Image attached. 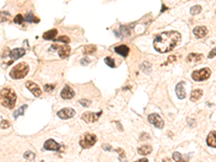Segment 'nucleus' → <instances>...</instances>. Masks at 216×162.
I'll use <instances>...</instances> for the list:
<instances>
[{
	"mask_svg": "<svg viewBox=\"0 0 216 162\" xmlns=\"http://www.w3.org/2000/svg\"><path fill=\"white\" fill-rule=\"evenodd\" d=\"M181 42V34L178 31H164L158 35L154 40V47L160 53H166L172 51Z\"/></svg>",
	"mask_w": 216,
	"mask_h": 162,
	"instance_id": "1",
	"label": "nucleus"
},
{
	"mask_svg": "<svg viewBox=\"0 0 216 162\" xmlns=\"http://www.w3.org/2000/svg\"><path fill=\"white\" fill-rule=\"evenodd\" d=\"M53 89H54L53 84H46V85H44V91H47V92H51Z\"/></svg>",
	"mask_w": 216,
	"mask_h": 162,
	"instance_id": "33",
	"label": "nucleus"
},
{
	"mask_svg": "<svg viewBox=\"0 0 216 162\" xmlns=\"http://www.w3.org/2000/svg\"><path fill=\"white\" fill-rule=\"evenodd\" d=\"M25 20H26V21H27V22H31L30 20H34V21H35V22H36V23L39 22V20H38L37 17H35V16L33 15V13H28V14H27V15L25 16Z\"/></svg>",
	"mask_w": 216,
	"mask_h": 162,
	"instance_id": "29",
	"label": "nucleus"
},
{
	"mask_svg": "<svg viewBox=\"0 0 216 162\" xmlns=\"http://www.w3.org/2000/svg\"><path fill=\"white\" fill-rule=\"evenodd\" d=\"M75 114H76V111L72 108H63L57 111V116H59L61 119H65V120L72 118V117L75 116Z\"/></svg>",
	"mask_w": 216,
	"mask_h": 162,
	"instance_id": "8",
	"label": "nucleus"
},
{
	"mask_svg": "<svg viewBox=\"0 0 216 162\" xmlns=\"http://www.w3.org/2000/svg\"><path fill=\"white\" fill-rule=\"evenodd\" d=\"M211 76V70L210 68H202L200 70H196L192 72L191 78L194 79V81H203L210 78Z\"/></svg>",
	"mask_w": 216,
	"mask_h": 162,
	"instance_id": "5",
	"label": "nucleus"
},
{
	"mask_svg": "<svg viewBox=\"0 0 216 162\" xmlns=\"http://www.w3.org/2000/svg\"><path fill=\"white\" fill-rule=\"evenodd\" d=\"M79 104H81L83 107H88L90 104H91V102L89 100H80L79 101Z\"/></svg>",
	"mask_w": 216,
	"mask_h": 162,
	"instance_id": "31",
	"label": "nucleus"
},
{
	"mask_svg": "<svg viewBox=\"0 0 216 162\" xmlns=\"http://www.w3.org/2000/svg\"><path fill=\"white\" fill-rule=\"evenodd\" d=\"M53 40L54 41H61V42H64V43H69L70 39H69V38L67 37V36H61V37L54 38Z\"/></svg>",
	"mask_w": 216,
	"mask_h": 162,
	"instance_id": "24",
	"label": "nucleus"
},
{
	"mask_svg": "<svg viewBox=\"0 0 216 162\" xmlns=\"http://www.w3.org/2000/svg\"><path fill=\"white\" fill-rule=\"evenodd\" d=\"M207 144L210 147L216 148V131L211 132L207 137Z\"/></svg>",
	"mask_w": 216,
	"mask_h": 162,
	"instance_id": "17",
	"label": "nucleus"
},
{
	"mask_svg": "<svg viewBox=\"0 0 216 162\" xmlns=\"http://www.w3.org/2000/svg\"><path fill=\"white\" fill-rule=\"evenodd\" d=\"M137 151L139 155H142V156H147V155H149V153L152 151V148H151V146H149V145H144V146L139 147L137 149Z\"/></svg>",
	"mask_w": 216,
	"mask_h": 162,
	"instance_id": "18",
	"label": "nucleus"
},
{
	"mask_svg": "<svg viewBox=\"0 0 216 162\" xmlns=\"http://www.w3.org/2000/svg\"><path fill=\"white\" fill-rule=\"evenodd\" d=\"M178 162H183V161H178Z\"/></svg>",
	"mask_w": 216,
	"mask_h": 162,
	"instance_id": "39",
	"label": "nucleus"
},
{
	"mask_svg": "<svg viewBox=\"0 0 216 162\" xmlns=\"http://www.w3.org/2000/svg\"><path fill=\"white\" fill-rule=\"evenodd\" d=\"M201 59H202V54H198V53H190L187 57L188 62H194V63L200 62Z\"/></svg>",
	"mask_w": 216,
	"mask_h": 162,
	"instance_id": "20",
	"label": "nucleus"
},
{
	"mask_svg": "<svg viewBox=\"0 0 216 162\" xmlns=\"http://www.w3.org/2000/svg\"><path fill=\"white\" fill-rule=\"evenodd\" d=\"M201 10H202L201 6H194V7H192V8L190 9V13L192 14V15H194V14H198V13H200Z\"/></svg>",
	"mask_w": 216,
	"mask_h": 162,
	"instance_id": "26",
	"label": "nucleus"
},
{
	"mask_svg": "<svg viewBox=\"0 0 216 162\" xmlns=\"http://www.w3.org/2000/svg\"><path fill=\"white\" fill-rule=\"evenodd\" d=\"M29 72V67L26 63H20L15 65L10 72V77L12 79H22L24 78Z\"/></svg>",
	"mask_w": 216,
	"mask_h": 162,
	"instance_id": "3",
	"label": "nucleus"
},
{
	"mask_svg": "<svg viewBox=\"0 0 216 162\" xmlns=\"http://www.w3.org/2000/svg\"><path fill=\"white\" fill-rule=\"evenodd\" d=\"M162 162H171V160H170L169 158H164V159L162 160Z\"/></svg>",
	"mask_w": 216,
	"mask_h": 162,
	"instance_id": "38",
	"label": "nucleus"
},
{
	"mask_svg": "<svg viewBox=\"0 0 216 162\" xmlns=\"http://www.w3.org/2000/svg\"><path fill=\"white\" fill-rule=\"evenodd\" d=\"M103 148H104V149H106V150H109V149H111V147H110V146H107V145H104V146H103Z\"/></svg>",
	"mask_w": 216,
	"mask_h": 162,
	"instance_id": "37",
	"label": "nucleus"
},
{
	"mask_svg": "<svg viewBox=\"0 0 216 162\" xmlns=\"http://www.w3.org/2000/svg\"><path fill=\"white\" fill-rule=\"evenodd\" d=\"M26 108H27V105H23V106L20 107L16 111H14V119H17L20 116L24 115V111H25Z\"/></svg>",
	"mask_w": 216,
	"mask_h": 162,
	"instance_id": "22",
	"label": "nucleus"
},
{
	"mask_svg": "<svg viewBox=\"0 0 216 162\" xmlns=\"http://www.w3.org/2000/svg\"><path fill=\"white\" fill-rule=\"evenodd\" d=\"M194 35L197 38H203L207 35V29L205 26H197L194 29Z\"/></svg>",
	"mask_w": 216,
	"mask_h": 162,
	"instance_id": "15",
	"label": "nucleus"
},
{
	"mask_svg": "<svg viewBox=\"0 0 216 162\" xmlns=\"http://www.w3.org/2000/svg\"><path fill=\"white\" fill-rule=\"evenodd\" d=\"M95 51H96V47H95V46H85V54L94 53Z\"/></svg>",
	"mask_w": 216,
	"mask_h": 162,
	"instance_id": "23",
	"label": "nucleus"
},
{
	"mask_svg": "<svg viewBox=\"0 0 216 162\" xmlns=\"http://www.w3.org/2000/svg\"><path fill=\"white\" fill-rule=\"evenodd\" d=\"M215 56H216V48H214L213 50L210 52V54H209V59H213Z\"/></svg>",
	"mask_w": 216,
	"mask_h": 162,
	"instance_id": "34",
	"label": "nucleus"
},
{
	"mask_svg": "<svg viewBox=\"0 0 216 162\" xmlns=\"http://www.w3.org/2000/svg\"><path fill=\"white\" fill-rule=\"evenodd\" d=\"M56 35H57V30L56 29H51V30L47 31V33H44L43 34V38L46 40H53L54 38H56Z\"/></svg>",
	"mask_w": 216,
	"mask_h": 162,
	"instance_id": "21",
	"label": "nucleus"
},
{
	"mask_svg": "<svg viewBox=\"0 0 216 162\" xmlns=\"http://www.w3.org/2000/svg\"><path fill=\"white\" fill-rule=\"evenodd\" d=\"M24 159L26 160H34L35 159V153L30 150H27L25 153H24Z\"/></svg>",
	"mask_w": 216,
	"mask_h": 162,
	"instance_id": "25",
	"label": "nucleus"
},
{
	"mask_svg": "<svg viewBox=\"0 0 216 162\" xmlns=\"http://www.w3.org/2000/svg\"><path fill=\"white\" fill-rule=\"evenodd\" d=\"M105 63H106L107 65L113 68V67H116V64H115V61H113L111 57H105Z\"/></svg>",
	"mask_w": 216,
	"mask_h": 162,
	"instance_id": "27",
	"label": "nucleus"
},
{
	"mask_svg": "<svg viewBox=\"0 0 216 162\" xmlns=\"http://www.w3.org/2000/svg\"><path fill=\"white\" fill-rule=\"evenodd\" d=\"M203 95V91L201 90V89H197V90H194L191 92V96H190V100L192 102H196L198 101L199 98H201V96Z\"/></svg>",
	"mask_w": 216,
	"mask_h": 162,
	"instance_id": "19",
	"label": "nucleus"
},
{
	"mask_svg": "<svg viewBox=\"0 0 216 162\" xmlns=\"http://www.w3.org/2000/svg\"><path fill=\"white\" fill-rule=\"evenodd\" d=\"M89 62H90V61H89L88 59H81V64H82V65H87V64H88Z\"/></svg>",
	"mask_w": 216,
	"mask_h": 162,
	"instance_id": "35",
	"label": "nucleus"
},
{
	"mask_svg": "<svg viewBox=\"0 0 216 162\" xmlns=\"http://www.w3.org/2000/svg\"><path fill=\"white\" fill-rule=\"evenodd\" d=\"M100 115H102V111L98 112H91V111H87L85 114H82L81 118L83 121H85L87 123H91V122H95L97 119L100 118Z\"/></svg>",
	"mask_w": 216,
	"mask_h": 162,
	"instance_id": "6",
	"label": "nucleus"
},
{
	"mask_svg": "<svg viewBox=\"0 0 216 162\" xmlns=\"http://www.w3.org/2000/svg\"><path fill=\"white\" fill-rule=\"evenodd\" d=\"M24 20H25V17L22 16V14H17V15L14 17V23H16V24H22V23L24 22Z\"/></svg>",
	"mask_w": 216,
	"mask_h": 162,
	"instance_id": "28",
	"label": "nucleus"
},
{
	"mask_svg": "<svg viewBox=\"0 0 216 162\" xmlns=\"http://www.w3.org/2000/svg\"><path fill=\"white\" fill-rule=\"evenodd\" d=\"M24 54H25V50L22 49V48L13 49V50L10 52V59H11V62L20 59V57H22V56H24Z\"/></svg>",
	"mask_w": 216,
	"mask_h": 162,
	"instance_id": "13",
	"label": "nucleus"
},
{
	"mask_svg": "<svg viewBox=\"0 0 216 162\" xmlns=\"http://www.w3.org/2000/svg\"><path fill=\"white\" fill-rule=\"evenodd\" d=\"M25 85L28 88V90L30 91L31 93L34 94L36 97L40 96L41 93H42V91H41V89L39 88V85L36 84L35 82H33V81H27V82L25 83Z\"/></svg>",
	"mask_w": 216,
	"mask_h": 162,
	"instance_id": "9",
	"label": "nucleus"
},
{
	"mask_svg": "<svg viewBox=\"0 0 216 162\" xmlns=\"http://www.w3.org/2000/svg\"><path fill=\"white\" fill-rule=\"evenodd\" d=\"M10 127V122L9 121H7V120H2L1 121V129H8Z\"/></svg>",
	"mask_w": 216,
	"mask_h": 162,
	"instance_id": "32",
	"label": "nucleus"
},
{
	"mask_svg": "<svg viewBox=\"0 0 216 162\" xmlns=\"http://www.w3.org/2000/svg\"><path fill=\"white\" fill-rule=\"evenodd\" d=\"M184 84H185V82L181 81L176 85V94H177V97H178L179 100H184L186 97V91L184 89Z\"/></svg>",
	"mask_w": 216,
	"mask_h": 162,
	"instance_id": "14",
	"label": "nucleus"
},
{
	"mask_svg": "<svg viewBox=\"0 0 216 162\" xmlns=\"http://www.w3.org/2000/svg\"><path fill=\"white\" fill-rule=\"evenodd\" d=\"M44 149L47 150H52V151H56V150L60 149V144L56 143L54 140H46V143L43 145Z\"/></svg>",
	"mask_w": 216,
	"mask_h": 162,
	"instance_id": "12",
	"label": "nucleus"
},
{
	"mask_svg": "<svg viewBox=\"0 0 216 162\" xmlns=\"http://www.w3.org/2000/svg\"><path fill=\"white\" fill-rule=\"evenodd\" d=\"M96 142H97L96 135L91 134V133H85V134H83L81 136L79 144H80V146H81L82 148L87 149V148H90V147L93 146Z\"/></svg>",
	"mask_w": 216,
	"mask_h": 162,
	"instance_id": "4",
	"label": "nucleus"
},
{
	"mask_svg": "<svg viewBox=\"0 0 216 162\" xmlns=\"http://www.w3.org/2000/svg\"><path fill=\"white\" fill-rule=\"evenodd\" d=\"M135 162H148V160L146 159V158H143V159H139V160H137V161H135Z\"/></svg>",
	"mask_w": 216,
	"mask_h": 162,
	"instance_id": "36",
	"label": "nucleus"
},
{
	"mask_svg": "<svg viewBox=\"0 0 216 162\" xmlns=\"http://www.w3.org/2000/svg\"><path fill=\"white\" fill-rule=\"evenodd\" d=\"M115 51H116L118 54H120L121 56L125 57V56H128L129 52H130V49H129L128 46H125V44H121V46H118V47L115 48Z\"/></svg>",
	"mask_w": 216,
	"mask_h": 162,
	"instance_id": "16",
	"label": "nucleus"
},
{
	"mask_svg": "<svg viewBox=\"0 0 216 162\" xmlns=\"http://www.w3.org/2000/svg\"><path fill=\"white\" fill-rule=\"evenodd\" d=\"M148 121L158 129H162L164 127V122H163L162 118L158 114H150L148 116Z\"/></svg>",
	"mask_w": 216,
	"mask_h": 162,
	"instance_id": "7",
	"label": "nucleus"
},
{
	"mask_svg": "<svg viewBox=\"0 0 216 162\" xmlns=\"http://www.w3.org/2000/svg\"><path fill=\"white\" fill-rule=\"evenodd\" d=\"M74 95H75V91L72 90L69 85H65L63 88L62 92H61V96L64 100H70V98L74 97Z\"/></svg>",
	"mask_w": 216,
	"mask_h": 162,
	"instance_id": "11",
	"label": "nucleus"
},
{
	"mask_svg": "<svg viewBox=\"0 0 216 162\" xmlns=\"http://www.w3.org/2000/svg\"><path fill=\"white\" fill-rule=\"evenodd\" d=\"M173 159L175 160V161H182V155L179 153H173Z\"/></svg>",
	"mask_w": 216,
	"mask_h": 162,
	"instance_id": "30",
	"label": "nucleus"
},
{
	"mask_svg": "<svg viewBox=\"0 0 216 162\" xmlns=\"http://www.w3.org/2000/svg\"><path fill=\"white\" fill-rule=\"evenodd\" d=\"M52 49H57L59 50V55L62 57V59H66L68 57L69 53H70V48L68 46H62V47H59V46H52Z\"/></svg>",
	"mask_w": 216,
	"mask_h": 162,
	"instance_id": "10",
	"label": "nucleus"
},
{
	"mask_svg": "<svg viewBox=\"0 0 216 162\" xmlns=\"http://www.w3.org/2000/svg\"><path fill=\"white\" fill-rule=\"evenodd\" d=\"M16 103L15 92L9 88H3L1 90V105L7 108L12 109Z\"/></svg>",
	"mask_w": 216,
	"mask_h": 162,
	"instance_id": "2",
	"label": "nucleus"
}]
</instances>
